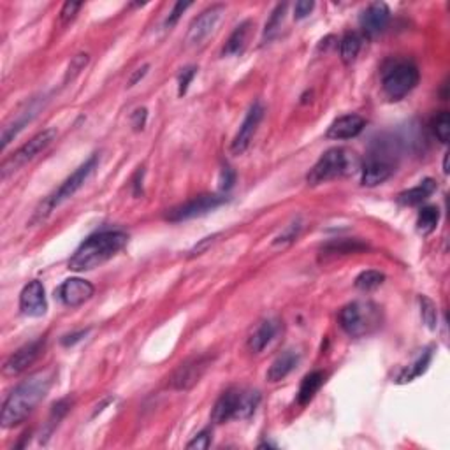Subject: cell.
I'll return each mask as SVG.
<instances>
[{
    "label": "cell",
    "mask_w": 450,
    "mask_h": 450,
    "mask_svg": "<svg viewBox=\"0 0 450 450\" xmlns=\"http://www.w3.org/2000/svg\"><path fill=\"white\" fill-rule=\"evenodd\" d=\"M55 371L44 370L31 375L7 396L2 407V426L14 427L23 422L48 396L53 385Z\"/></svg>",
    "instance_id": "1"
},
{
    "label": "cell",
    "mask_w": 450,
    "mask_h": 450,
    "mask_svg": "<svg viewBox=\"0 0 450 450\" xmlns=\"http://www.w3.org/2000/svg\"><path fill=\"white\" fill-rule=\"evenodd\" d=\"M128 241V236L121 231H104L84 239L69 260L72 271H90L113 259Z\"/></svg>",
    "instance_id": "2"
},
{
    "label": "cell",
    "mask_w": 450,
    "mask_h": 450,
    "mask_svg": "<svg viewBox=\"0 0 450 450\" xmlns=\"http://www.w3.org/2000/svg\"><path fill=\"white\" fill-rule=\"evenodd\" d=\"M338 320L349 336L363 338L382 326V309L371 301H353L343 306Z\"/></svg>",
    "instance_id": "3"
},
{
    "label": "cell",
    "mask_w": 450,
    "mask_h": 450,
    "mask_svg": "<svg viewBox=\"0 0 450 450\" xmlns=\"http://www.w3.org/2000/svg\"><path fill=\"white\" fill-rule=\"evenodd\" d=\"M419 67L408 58H390L382 69L383 94L390 101H401L419 84Z\"/></svg>",
    "instance_id": "4"
},
{
    "label": "cell",
    "mask_w": 450,
    "mask_h": 450,
    "mask_svg": "<svg viewBox=\"0 0 450 450\" xmlns=\"http://www.w3.org/2000/svg\"><path fill=\"white\" fill-rule=\"evenodd\" d=\"M260 403L259 390L227 389L216 400L212 419L216 424H225L232 419H248Z\"/></svg>",
    "instance_id": "5"
},
{
    "label": "cell",
    "mask_w": 450,
    "mask_h": 450,
    "mask_svg": "<svg viewBox=\"0 0 450 450\" xmlns=\"http://www.w3.org/2000/svg\"><path fill=\"white\" fill-rule=\"evenodd\" d=\"M350 172V153L343 148L327 150L322 157L317 160V164L309 169L306 176V183L309 187L322 185L331 180L339 178Z\"/></svg>",
    "instance_id": "6"
},
{
    "label": "cell",
    "mask_w": 450,
    "mask_h": 450,
    "mask_svg": "<svg viewBox=\"0 0 450 450\" xmlns=\"http://www.w3.org/2000/svg\"><path fill=\"white\" fill-rule=\"evenodd\" d=\"M97 164H99L97 155H92L88 160H84L83 164H81L79 168H77L76 171L72 172V175L69 176V178L65 180V182L62 183L60 187H58V190L55 192L53 195H50V197H48V201L44 202V206H43L44 212L40 213V215H35V216H38L39 220L40 219L44 220L48 215H50L51 209H55L57 206H60L64 201L71 199L72 195H75L76 192L88 182V178L94 175V171L97 169Z\"/></svg>",
    "instance_id": "7"
},
{
    "label": "cell",
    "mask_w": 450,
    "mask_h": 450,
    "mask_svg": "<svg viewBox=\"0 0 450 450\" xmlns=\"http://www.w3.org/2000/svg\"><path fill=\"white\" fill-rule=\"evenodd\" d=\"M55 138H57V131H55V128H46V131L35 134L34 138L28 143H25L23 146H20V148L14 151L11 157H7L6 160L2 162V165H0V176H2V180H6L7 176L16 172L18 169L23 168L25 164L34 160L40 151L46 150L48 146L55 141Z\"/></svg>",
    "instance_id": "8"
},
{
    "label": "cell",
    "mask_w": 450,
    "mask_h": 450,
    "mask_svg": "<svg viewBox=\"0 0 450 450\" xmlns=\"http://www.w3.org/2000/svg\"><path fill=\"white\" fill-rule=\"evenodd\" d=\"M224 202H227V197H224V195H199V197L190 199V201L169 209V212L165 213V220H169V222H185V220L195 219V216H202L206 215V213L213 212V209H216L219 206H222Z\"/></svg>",
    "instance_id": "9"
},
{
    "label": "cell",
    "mask_w": 450,
    "mask_h": 450,
    "mask_svg": "<svg viewBox=\"0 0 450 450\" xmlns=\"http://www.w3.org/2000/svg\"><path fill=\"white\" fill-rule=\"evenodd\" d=\"M225 14V6L222 4H215V6L208 7L206 11H202L194 21H192L190 28H188L187 34V46H199L202 44V40H206L209 35L215 32V28L219 27L220 20Z\"/></svg>",
    "instance_id": "10"
},
{
    "label": "cell",
    "mask_w": 450,
    "mask_h": 450,
    "mask_svg": "<svg viewBox=\"0 0 450 450\" xmlns=\"http://www.w3.org/2000/svg\"><path fill=\"white\" fill-rule=\"evenodd\" d=\"M263 118H264V106L260 104V102H253L252 108H250L248 113H246L243 124L239 125L238 134H236L234 139H232V145H231L232 155H243L246 150H248L250 143H252L253 136H256Z\"/></svg>",
    "instance_id": "11"
},
{
    "label": "cell",
    "mask_w": 450,
    "mask_h": 450,
    "mask_svg": "<svg viewBox=\"0 0 450 450\" xmlns=\"http://www.w3.org/2000/svg\"><path fill=\"white\" fill-rule=\"evenodd\" d=\"M209 357L201 356V357H194V359L187 361L183 363L178 370L175 371L171 376V387L175 390H190L199 380L202 378L204 371L208 370L209 366Z\"/></svg>",
    "instance_id": "12"
},
{
    "label": "cell",
    "mask_w": 450,
    "mask_h": 450,
    "mask_svg": "<svg viewBox=\"0 0 450 450\" xmlns=\"http://www.w3.org/2000/svg\"><path fill=\"white\" fill-rule=\"evenodd\" d=\"M95 289L90 282L83 278H69L62 283L57 289L55 296L58 297V301L65 306H71V308H76V306H81L83 302H87L94 296Z\"/></svg>",
    "instance_id": "13"
},
{
    "label": "cell",
    "mask_w": 450,
    "mask_h": 450,
    "mask_svg": "<svg viewBox=\"0 0 450 450\" xmlns=\"http://www.w3.org/2000/svg\"><path fill=\"white\" fill-rule=\"evenodd\" d=\"M43 349H44L43 338L23 345L20 350H16V352H14L13 356L6 361V364H4V373L11 376L23 373L28 366H32V364L35 363V359L40 356Z\"/></svg>",
    "instance_id": "14"
},
{
    "label": "cell",
    "mask_w": 450,
    "mask_h": 450,
    "mask_svg": "<svg viewBox=\"0 0 450 450\" xmlns=\"http://www.w3.org/2000/svg\"><path fill=\"white\" fill-rule=\"evenodd\" d=\"M390 21V11L387 4L375 2L363 11L359 18L361 28L366 38H376L387 28Z\"/></svg>",
    "instance_id": "15"
},
{
    "label": "cell",
    "mask_w": 450,
    "mask_h": 450,
    "mask_svg": "<svg viewBox=\"0 0 450 450\" xmlns=\"http://www.w3.org/2000/svg\"><path fill=\"white\" fill-rule=\"evenodd\" d=\"M20 309L27 317H43L48 309L46 292L39 280L28 282L20 294Z\"/></svg>",
    "instance_id": "16"
},
{
    "label": "cell",
    "mask_w": 450,
    "mask_h": 450,
    "mask_svg": "<svg viewBox=\"0 0 450 450\" xmlns=\"http://www.w3.org/2000/svg\"><path fill=\"white\" fill-rule=\"evenodd\" d=\"M394 168L393 162L389 160V157L383 153H373L368 157V160L363 165V182L364 187H376L380 183H383L385 180H389V176L393 175Z\"/></svg>",
    "instance_id": "17"
},
{
    "label": "cell",
    "mask_w": 450,
    "mask_h": 450,
    "mask_svg": "<svg viewBox=\"0 0 450 450\" xmlns=\"http://www.w3.org/2000/svg\"><path fill=\"white\" fill-rule=\"evenodd\" d=\"M364 127H366V120L361 114H345V116H339L338 120L331 124L326 136L329 139L343 141V139H352L359 136L364 131Z\"/></svg>",
    "instance_id": "18"
},
{
    "label": "cell",
    "mask_w": 450,
    "mask_h": 450,
    "mask_svg": "<svg viewBox=\"0 0 450 450\" xmlns=\"http://www.w3.org/2000/svg\"><path fill=\"white\" fill-rule=\"evenodd\" d=\"M297 363H300V356H297L294 350H287V352L280 353V356L273 361L265 378L271 383L282 382L287 375L292 373V370L297 366Z\"/></svg>",
    "instance_id": "19"
},
{
    "label": "cell",
    "mask_w": 450,
    "mask_h": 450,
    "mask_svg": "<svg viewBox=\"0 0 450 450\" xmlns=\"http://www.w3.org/2000/svg\"><path fill=\"white\" fill-rule=\"evenodd\" d=\"M252 21H243L241 25L232 31V34L229 35L227 43H225L222 55L224 57H236V55H241L245 51L246 44H248V38H250V32H252Z\"/></svg>",
    "instance_id": "20"
},
{
    "label": "cell",
    "mask_w": 450,
    "mask_h": 450,
    "mask_svg": "<svg viewBox=\"0 0 450 450\" xmlns=\"http://www.w3.org/2000/svg\"><path fill=\"white\" fill-rule=\"evenodd\" d=\"M434 190H437V183H434L431 178H426L422 180V182H420L417 187L401 192V194L397 195V202L403 206H419L422 204L426 199H429Z\"/></svg>",
    "instance_id": "21"
},
{
    "label": "cell",
    "mask_w": 450,
    "mask_h": 450,
    "mask_svg": "<svg viewBox=\"0 0 450 450\" xmlns=\"http://www.w3.org/2000/svg\"><path fill=\"white\" fill-rule=\"evenodd\" d=\"M276 331H278V322L276 320H264L259 324L256 331L252 333V336L248 338V350L252 353L263 352L265 346L271 343V339L275 338Z\"/></svg>",
    "instance_id": "22"
},
{
    "label": "cell",
    "mask_w": 450,
    "mask_h": 450,
    "mask_svg": "<svg viewBox=\"0 0 450 450\" xmlns=\"http://www.w3.org/2000/svg\"><path fill=\"white\" fill-rule=\"evenodd\" d=\"M368 245L363 243L361 239H350V238H341V239H333V241L326 243L322 246V253L324 256H350V253H359V252H366Z\"/></svg>",
    "instance_id": "23"
},
{
    "label": "cell",
    "mask_w": 450,
    "mask_h": 450,
    "mask_svg": "<svg viewBox=\"0 0 450 450\" xmlns=\"http://www.w3.org/2000/svg\"><path fill=\"white\" fill-rule=\"evenodd\" d=\"M324 382H326V375H324L322 371H312V373L306 375L304 378L301 380L300 393H297V403H300L301 407L308 405L309 401L315 397V394L319 393L320 387L324 385Z\"/></svg>",
    "instance_id": "24"
},
{
    "label": "cell",
    "mask_w": 450,
    "mask_h": 450,
    "mask_svg": "<svg viewBox=\"0 0 450 450\" xmlns=\"http://www.w3.org/2000/svg\"><path fill=\"white\" fill-rule=\"evenodd\" d=\"M363 35L359 32H349L343 35L341 43H339V55H341L343 64L350 65L356 62L357 55H359L361 48H363Z\"/></svg>",
    "instance_id": "25"
},
{
    "label": "cell",
    "mask_w": 450,
    "mask_h": 450,
    "mask_svg": "<svg viewBox=\"0 0 450 450\" xmlns=\"http://www.w3.org/2000/svg\"><path fill=\"white\" fill-rule=\"evenodd\" d=\"M440 222V209L437 206H424L417 216V229L422 234H431Z\"/></svg>",
    "instance_id": "26"
},
{
    "label": "cell",
    "mask_w": 450,
    "mask_h": 450,
    "mask_svg": "<svg viewBox=\"0 0 450 450\" xmlns=\"http://www.w3.org/2000/svg\"><path fill=\"white\" fill-rule=\"evenodd\" d=\"M431 356H433V352H431V350H426V352H424L422 356H420L419 359L412 364V366H408L407 370L401 371L400 376H397V382L407 383V382H412V380L417 378V376L422 375L424 371L427 370V366H429Z\"/></svg>",
    "instance_id": "27"
},
{
    "label": "cell",
    "mask_w": 450,
    "mask_h": 450,
    "mask_svg": "<svg viewBox=\"0 0 450 450\" xmlns=\"http://www.w3.org/2000/svg\"><path fill=\"white\" fill-rule=\"evenodd\" d=\"M285 11H287V4H280V6H276V9L273 11L271 18H269L268 23H265V27H264V34H263L264 43H269V40H271L276 34H278L280 27H282V23H283Z\"/></svg>",
    "instance_id": "28"
},
{
    "label": "cell",
    "mask_w": 450,
    "mask_h": 450,
    "mask_svg": "<svg viewBox=\"0 0 450 450\" xmlns=\"http://www.w3.org/2000/svg\"><path fill=\"white\" fill-rule=\"evenodd\" d=\"M385 280L383 273L375 271V269H368V271H363L359 276L356 278V287L359 290H373L376 287H380Z\"/></svg>",
    "instance_id": "29"
},
{
    "label": "cell",
    "mask_w": 450,
    "mask_h": 450,
    "mask_svg": "<svg viewBox=\"0 0 450 450\" xmlns=\"http://www.w3.org/2000/svg\"><path fill=\"white\" fill-rule=\"evenodd\" d=\"M420 302V315H422V320L426 322V326L429 327L431 331H434L438 327V309L437 304L426 296L419 297Z\"/></svg>",
    "instance_id": "30"
},
{
    "label": "cell",
    "mask_w": 450,
    "mask_h": 450,
    "mask_svg": "<svg viewBox=\"0 0 450 450\" xmlns=\"http://www.w3.org/2000/svg\"><path fill=\"white\" fill-rule=\"evenodd\" d=\"M431 128H433V132H434V136L438 138V141L444 143V145H447V143H449V132H450L449 111L438 113L437 116L433 118V121H431Z\"/></svg>",
    "instance_id": "31"
},
{
    "label": "cell",
    "mask_w": 450,
    "mask_h": 450,
    "mask_svg": "<svg viewBox=\"0 0 450 450\" xmlns=\"http://www.w3.org/2000/svg\"><path fill=\"white\" fill-rule=\"evenodd\" d=\"M88 55L87 53H77L76 57H72L71 64H69L67 71H65V77H64V83H69V81H72L75 77H77L81 75V71H83L84 67H87L88 64Z\"/></svg>",
    "instance_id": "32"
},
{
    "label": "cell",
    "mask_w": 450,
    "mask_h": 450,
    "mask_svg": "<svg viewBox=\"0 0 450 450\" xmlns=\"http://www.w3.org/2000/svg\"><path fill=\"white\" fill-rule=\"evenodd\" d=\"M195 72H197V69L195 67H185L182 72H180L178 76V95L180 97H183V95L187 94L188 87H190L192 79H194Z\"/></svg>",
    "instance_id": "33"
},
{
    "label": "cell",
    "mask_w": 450,
    "mask_h": 450,
    "mask_svg": "<svg viewBox=\"0 0 450 450\" xmlns=\"http://www.w3.org/2000/svg\"><path fill=\"white\" fill-rule=\"evenodd\" d=\"M301 227L302 225L300 224V222H294V224H290L289 227L285 229V231L282 232V234L278 236V238H276V241H275V245H285V243H292L294 239L297 238V236H300V231H301Z\"/></svg>",
    "instance_id": "34"
},
{
    "label": "cell",
    "mask_w": 450,
    "mask_h": 450,
    "mask_svg": "<svg viewBox=\"0 0 450 450\" xmlns=\"http://www.w3.org/2000/svg\"><path fill=\"white\" fill-rule=\"evenodd\" d=\"M212 445V431L209 429H204L201 431V433L197 434V437H194V440L188 441L187 444V449H197V450H206Z\"/></svg>",
    "instance_id": "35"
},
{
    "label": "cell",
    "mask_w": 450,
    "mask_h": 450,
    "mask_svg": "<svg viewBox=\"0 0 450 450\" xmlns=\"http://www.w3.org/2000/svg\"><path fill=\"white\" fill-rule=\"evenodd\" d=\"M192 6V2H178L175 4V7H172L171 14L168 16V20H165V28H172L176 23H178V20L182 18V14L185 13V11L188 9V7Z\"/></svg>",
    "instance_id": "36"
},
{
    "label": "cell",
    "mask_w": 450,
    "mask_h": 450,
    "mask_svg": "<svg viewBox=\"0 0 450 450\" xmlns=\"http://www.w3.org/2000/svg\"><path fill=\"white\" fill-rule=\"evenodd\" d=\"M236 183V172L234 169L229 168V165H224L222 172H220V190L229 192Z\"/></svg>",
    "instance_id": "37"
},
{
    "label": "cell",
    "mask_w": 450,
    "mask_h": 450,
    "mask_svg": "<svg viewBox=\"0 0 450 450\" xmlns=\"http://www.w3.org/2000/svg\"><path fill=\"white\" fill-rule=\"evenodd\" d=\"M81 6H83V4H79V2H65L64 7H62V11H60L62 23L65 25V23H69L71 20H75L76 13L81 9Z\"/></svg>",
    "instance_id": "38"
},
{
    "label": "cell",
    "mask_w": 450,
    "mask_h": 450,
    "mask_svg": "<svg viewBox=\"0 0 450 450\" xmlns=\"http://www.w3.org/2000/svg\"><path fill=\"white\" fill-rule=\"evenodd\" d=\"M313 7H315V4L313 2H308V0H301V2H297L296 7H294V18H296V20H304L306 16H309V13L313 11Z\"/></svg>",
    "instance_id": "39"
},
{
    "label": "cell",
    "mask_w": 450,
    "mask_h": 450,
    "mask_svg": "<svg viewBox=\"0 0 450 450\" xmlns=\"http://www.w3.org/2000/svg\"><path fill=\"white\" fill-rule=\"evenodd\" d=\"M146 118H148V111H146L145 108L136 109V111L132 113V127H134L136 131H141L146 124Z\"/></svg>",
    "instance_id": "40"
},
{
    "label": "cell",
    "mask_w": 450,
    "mask_h": 450,
    "mask_svg": "<svg viewBox=\"0 0 450 450\" xmlns=\"http://www.w3.org/2000/svg\"><path fill=\"white\" fill-rule=\"evenodd\" d=\"M87 333H88V331H79V333L67 334V336L62 338V345H64V346H72V345H75V343L79 341L81 338L87 336Z\"/></svg>",
    "instance_id": "41"
},
{
    "label": "cell",
    "mask_w": 450,
    "mask_h": 450,
    "mask_svg": "<svg viewBox=\"0 0 450 450\" xmlns=\"http://www.w3.org/2000/svg\"><path fill=\"white\" fill-rule=\"evenodd\" d=\"M148 69H150V65H143L141 69H138V71H136L134 75L131 76V79H128V84H127V87H134V84L138 83V81H141L143 77L146 76V72H148Z\"/></svg>",
    "instance_id": "42"
},
{
    "label": "cell",
    "mask_w": 450,
    "mask_h": 450,
    "mask_svg": "<svg viewBox=\"0 0 450 450\" xmlns=\"http://www.w3.org/2000/svg\"><path fill=\"white\" fill-rule=\"evenodd\" d=\"M132 188H134V195L139 197L143 194V169H139L134 176V183H132Z\"/></svg>",
    "instance_id": "43"
},
{
    "label": "cell",
    "mask_w": 450,
    "mask_h": 450,
    "mask_svg": "<svg viewBox=\"0 0 450 450\" xmlns=\"http://www.w3.org/2000/svg\"><path fill=\"white\" fill-rule=\"evenodd\" d=\"M215 238H216V236H209V238H204V239H202V241H201V245H199V246H195V248H194V250H192V252H190V253H192V256H199V253H201V252H202V250H206V248H208V245H209V243H213V239H215Z\"/></svg>",
    "instance_id": "44"
},
{
    "label": "cell",
    "mask_w": 450,
    "mask_h": 450,
    "mask_svg": "<svg viewBox=\"0 0 450 450\" xmlns=\"http://www.w3.org/2000/svg\"><path fill=\"white\" fill-rule=\"evenodd\" d=\"M447 162H449V155H445V158H444V171L445 172H449V164H447Z\"/></svg>",
    "instance_id": "45"
}]
</instances>
